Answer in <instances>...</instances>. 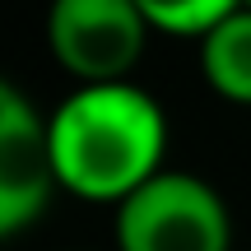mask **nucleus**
<instances>
[{"instance_id": "obj_3", "label": "nucleus", "mask_w": 251, "mask_h": 251, "mask_svg": "<svg viewBox=\"0 0 251 251\" xmlns=\"http://www.w3.org/2000/svg\"><path fill=\"white\" fill-rule=\"evenodd\" d=\"M149 19L135 0H51L47 42L79 84H126L144 56Z\"/></svg>"}, {"instance_id": "obj_4", "label": "nucleus", "mask_w": 251, "mask_h": 251, "mask_svg": "<svg viewBox=\"0 0 251 251\" xmlns=\"http://www.w3.org/2000/svg\"><path fill=\"white\" fill-rule=\"evenodd\" d=\"M56 186L51 126L14 84H0V237L24 233L51 205Z\"/></svg>"}, {"instance_id": "obj_7", "label": "nucleus", "mask_w": 251, "mask_h": 251, "mask_svg": "<svg viewBox=\"0 0 251 251\" xmlns=\"http://www.w3.org/2000/svg\"><path fill=\"white\" fill-rule=\"evenodd\" d=\"M242 9H251V0H242Z\"/></svg>"}, {"instance_id": "obj_6", "label": "nucleus", "mask_w": 251, "mask_h": 251, "mask_svg": "<svg viewBox=\"0 0 251 251\" xmlns=\"http://www.w3.org/2000/svg\"><path fill=\"white\" fill-rule=\"evenodd\" d=\"M135 5L149 19V28H163L177 37H205L228 14H237L242 0H135Z\"/></svg>"}, {"instance_id": "obj_1", "label": "nucleus", "mask_w": 251, "mask_h": 251, "mask_svg": "<svg viewBox=\"0 0 251 251\" xmlns=\"http://www.w3.org/2000/svg\"><path fill=\"white\" fill-rule=\"evenodd\" d=\"M51 158L65 191L84 200H112L153 181L168 153L163 107L135 84H79L47 117Z\"/></svg>"}, {"instance_id": "obj_5", "label": "nucleus", "mask_w": 251, "mask_h": 251, "mask_svg": "<svg viewBox=\"0 0 251 251\" xmlns=\"http://www.w3.org/2000/svg\"><path fill=\"white\" fill-rule=\"evenodd\" d=\"M200 70L219 98L251 107V9L228 14L214 33L200 37Z\"/></svg>"}, {"instance_id": "obj_2", "label": "nucleus", "mask_w": 251, "mask_h": 251, "mask_svg": "<svg viewBox=\"0 0 251 251\" xmlns=\"http://www.w3.org/2000/svg\"><path fill=\"white\" fill-rule=\"evenodd\" d=\"M117 247L121 251H228L233 219L205 177L168 172L144 181L117 205Z\"/></svg>"}]
</instances>
